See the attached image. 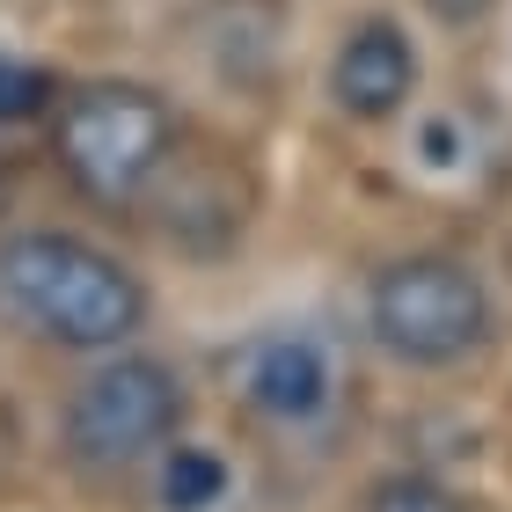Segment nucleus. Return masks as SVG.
Returning <instances> with one entry per match:
<instances>
[{
  "instance_id": "nucleus-3",
  "label": "nucleus",
  "mask_w": 512,
  "mask_h": 512,
  "mask_svg": "<svg viewBox=\"0 0 512 512\" xmlns=\"http://www.w3.org/2000/svg\"><path fill=\"white\" fill-rule=\"evenodd\" d=\"M366 330L403 366H461L491 344V286L461 256H395L366 286Z\"/></svg>"
},
{
  "instance_id": "nucleus-2",
  "label": "nucleus",
  "mask_w": 512,
  "mask_h": 512,
  "mask_svg": "<svg viewBox=\"0 0 512 512\" xmlns=\"http://www.w3.org/2000/svg\"><path fill=\"white\" fill-rule=\"evenodd\" d=\"M52 154L96 205H132L176 161V110L147 81H81L52 110Z\"/></svg>"
},
{
  "instance_id": "nucleus-5",
  "label": "nucleus",
  "mask_w": 512,
  "mask_h": 512,
  "mask_svg": "<svg viewBox=\"0 0 512 512\" xmlns=\"http://www.w3.org/2000/svg\"><path fill=\"white\" fill-rule=\"evenodd\" d=\"M235 381L249 395V410L278 417V425H308V417L330 410V344H322L315 330H271L256 337L249 352L235 359Z\"/></svg>"
},
{
  "instance_id": "nucleus-9",
  "label": "nucleus",
  "mask_w": 512,
  "mask_h": 512,
  "mask_svg": "<svg viewBox=\"0 0 512 512\" xmlns=\"http://www.w3.org/2000/svg\"><path fill=\"white\" fill-rule=\"evenodd\" d=\"M366 512H469V505L432 476H381L374 491H366Z\"/></svg>"
},
{
  "instance_id": "nucleus-4",
  "label": "nucleus",
  "mask_w": 512,
  "mask_h": 512,
  "mask_svg": "<svg viewBox=\"0 0 512 512\" xmlns=\"http://www.w3.org/2000/svg\"><path fill=\"white\" fill-rule=\"evenodd\" d=\"M183 417H191V395H183L176 366L147 359V352H118L74 388L59 432L81 469H132V461L169 447L183 432Z\"/></svg>"
},
{
  "instance_id": "nucleus-10",
  "label": "nucleus",
  "mask_w": 512,
  "mask_h": 512,
  "mask_svg": "<svg viewBox=\"0 0 512 512\" xmlns=\"http://www.w3.org/2000/svg\"><path fill=\"white\" fill-rule=\"evenodd\" d=\"M498 0H425V15L432 22H447V30H469V22H483Z\"/></svg>"
},
{
  "instance_id": "nucleus-7",
  "label": "nucleus",
  "mask_w": 512,
  "mask_h": 512,
  "mask_svg": "<svg viewBox=\"0 0 512 512\" xmlns=\"http://www.w3.org/2000/svg\"><path fill=\"white\" fill-rule=\"evenodd\" d=\"M227 498V461L213 447H169L161 461V505L169 512H213Z\"/></svg>"
},
{
  "instance_id": "nucleus-8",
  "label": "nucleus",
  "mask_w": 512,
  "mask_h": 512,
  "mask_svg": "<svg viewBox=\"0 0 512 512\" xmlns=\"http://www.w3.org/2000/svg\"><path fill=\"white\" fill-rule=\"evenodd\" d=\"M59 96V81L30 59H0V125H22V118H44Z\"/></svg>"
},
{
  "instance_id": "nucleus-1",
  "label": "nucleus",
  "mask_w": 512,
  "mask_h": 512,
  "mask_svg": "<svg viewBox=\"0 0 512 512\" xmlns=\"http://www.w3.org/2000/svg\"><path fill=\"white\" fill-rule=\"evenodd\" d=\"M0 308L22 330L66 352H118V344L147 322V286L118 264L110 249L59 235V227H30V235L0 242Z\"/></svg>"
},
{
  "instance_id": "nucleus-6",
  "label": "nucleus",
  "mask_w": 512,
  "mask_h": 512,
  "mask_svg": "<svg viewBox=\"0 0 512 512\" xmlns=\"http://www.w3.org/2000/svg\"><path fill=\"white\" fill-rule=\"evenodd\" d=\"M417 44H410V30L403 22H388V15H374V22H359L352 37L337 44V59H330V103L344 110V118H395L410 96H417Z\"/></svg>"
},
{
  "instance_id": "nucleus-11",
  "label": "nucleus",
  "mask_w": 512,
  "mask_h": 512,
  "mask_svg": "<svg viewBox=\"0 0 512 512\" xmlns=\"http://www.w3.org/2000/svg\"><path fill=\"white\" fill-rule=\"evenodd\" d=\"M425 161H432V169H454V161H461L454 125H425Z\"/></svg>"
}]
</instances>
